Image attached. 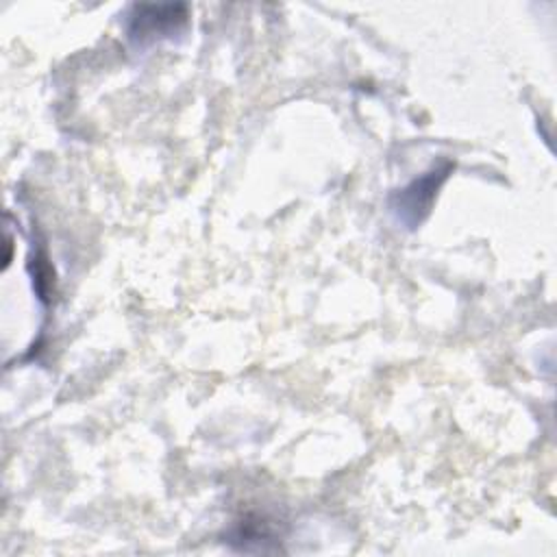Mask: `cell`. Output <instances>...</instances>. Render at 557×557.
<instances>
[{
    "label": "cell",
    "instance_id": "cell-1",
    "mask_svg": "<svg viewBox=\"0 0 557 557\" xmlns=\"http://www.w3.org/2000/svg\"><path fill=\"white\" fill-rule=\"evenodd\" d=\"M185 26V4H133L126 15V35L139 46L172 39Z\"/></svg>",
    "mask_w": 557,
    "mask_h": 557
},
{
    "label": "cell",
    "instance_id": "cell-2",
    "mask_svg": "<svg viewBox=\"0 0 557 557\" xmlns=\"http://www.w3.org/2000/svg\"><path fill=\"white\" fill-rule=\"evenodd\" d=\"M448 172H450V163H446L444 168H435V170L426 172L422 178H418L411 185H407L405 189H400L392 198V209L403 224L413 228L426 218L431 202H433L440 185L448 176Z\"/></svg>",
    "mask_w": 557,
    "mask_h": 557
}]
</instances>
